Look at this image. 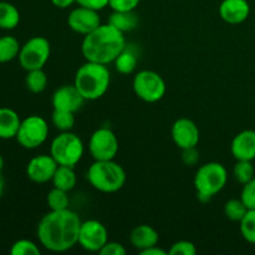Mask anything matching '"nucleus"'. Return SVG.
<instances>
[{
  "label": "nucleus",
  "mask_w": 255,
  "mask_h": 255,
  "mask_svg": "<svg viewBox=\"0 0 255 255\" xmlns=\"http://www.w3.org/2000/svg\"><path fill=\"white\" fill-rule=\"evenodd\" d=\"M141 0H109V6L114 11H134Z\"/></svg>",
  "instance_id": "34"
},
{
  "label": "nucleus",
  "mask_w": 255,
  "mask_h": 255,
  "mask_svg": "<svg viewBox=\"0 0 255 255\" xmlns=\"http://www.w3.org/2000/svg\"><path fill=\"white\" fill-rule=\"evenodd\" d=\"M77 183V177L74 171V167L61 166L59 164L52 177V184L55 188L62 189L65 192H70L75 188Z\"/></svg>",
  "instance_id": "20"
},
{
  "label": "nucleus",
  "mask_w": 255,
  "mask_h": 255,
  "mask_svg": "<svg viewBox=\"0 0 255 255\" xmlns=\"http://www.w3.org/2000/svg\"><path fill=\"white\" fill-rule=\"evenodd\" d=\"M99 253L101 255H125L126 254V249H125V247L121 243L107 242Z\"/></svg>",
  "instance_id": "35"
},
{
  "label": "nucleus",
  "mask_w": 255,
  "mask_h": 255,
  "mask_svg": "<svg viewBox=\"0 0 255 255\" xmlns=\"http://www.w3.org/2000/svg\"><path fill=\"white\" fill-rule=\"evenodd\" d=\"M233 176L241 184L248 183L254 178V166L252 161H237L233 168Z\"/></svg>",
  "instance_id": "29"
},
{
  "label": "nucleus",
  "mask_w": 255,
  "mask_h": 255,
  "mask_svg": "<svg viewBox=\"0 0 255 255\" xmlns=\"http://www.w3.org/2000/svg\"><path fill=\"white\" fill-rule=\"evenodd\" d=\"M158 241V232L153 227L147 226V224H141V226L136 227L129 234V242L133 248H136L138 252L157 246Z\"/></svg>",
  "instance_id": "18"
},
{
  "label": "nucleus",
  "mask_w": 255,
  "mask_h": 255,
  "mask_svg": "<svg viewBox=\"0 0 255 255\" xmlns=\"http://www.w3.org/2000/svg\"><path fill=\"white\" fill-rule=\"evenodd\" d=\"M114 62L117 71L124 75L132 74L137 67V57L131 50L125 49Z\"/></svg>",
  "instance_id": "25"
},
{
  "label": "nucleus",
  "mask_w": 255,
  "mask_h": 255,
  "mask_svg": "<svg viewBox=\"0 0 255 255\" xmlns=\"http://www.w3.org/2000/svg\"><path fill=\"white\" fill-rule=\"evenodd\" d=\"M25 84H26L27 90L32 94H41L47 86V76L42 69L31 70V71H27Z\"/></svg>",
  "instance_id": "24"
},
{
  "label": "nucleus",
  "mask_w": 255,
  "mask_h": 255,
  "mask_svg": "<svg viewBox=\"0 0 255 255\" xmlns=\"http://www.w3.org/2000/svg\"><path fill=\"white\" fill-rule=\"evenodd\" d=\"M69 192H65L59 188H52L51 191L47 193L46 202L49 206L50 211H64V209H69L70 198L67 196Z\"/></svg>",
  "instance_id": "26"
},
{
  "label": "nucleus",
  "mask_w": 255,
  "mask_h": 255,
  "mask_svg": "<svg viewBox=\"0 0 255 255\" xmlns=\"http://www.w3.org/2000/svg\"><path fill=\"white\" fill-rule=\"evenodd\" d=\"M51 121L52 125H54L59 131H71L75 126V114L69 111H61V110H54L51 116Z\"/></svg>",
  "instance_id": "27"
},
{
  "label": "nucleus",
  "mask_w": 255,
  "mask_h": 255,
  "mask_svg": "<svg viewBox=\"0 0 255 255\" xmlns=\"http://www.w3.org/2000/svg\"><path fill=\"white\" fill-rule=\"evenodd\" d=\"M126 49L125 34L111 24H101L97 29L85 35L81 52L86 61L109 65Z\"/></svg>",
  "instance_id": "2"
},
{
  "label": "nucleus",
  "mask_w": 255,
  "mask_h": 255,
  "mask_svg": "<svg viewBox=\"0 0 255 255\" xmlns=\"http://www.w3.org/2000/svg\"><path fill=\"white\" fill-rule=\"evenodd\" d=\"M241 199L248 209H255V177L248 183L243 184Z\"/></svg>",
  "instance_id": "33"
},
{
  "label": "nucleus",
  "mask_w": 255,
  "mask_h": 255,
  "mask_svg": "<svg viewBox=\"0 0 255 255\" xmlns=\"http://www.w3.org/2000/svg\"><path fill=\"white\" fill-rule=\"evenodd\" d=\"M241 234L248 243L255 244V209H248L244 218L239 222Z\"/></svg>",
  "instance_id": "30"
},
{
  "label": "nucleus",
  "mask_w": 255,
  "mask_h": 255,
  "mask_svg": "<svg viewBox=\"0 0 255 255\" xmlns=\"http://www.w3.org/2000/svg\"><path fill=\"white\" fill-rule=\"evenodd\" d=\"M20 124L21 120L14 110L0 107V138L10 139L16 137Z\"/></svg>",
  "instance_id": "19"
},
{
  "label": "nucleus",
  "mask_w": 255,
  "mask_h": 255,
  "mask_svg": "<svg viewBox=\"0 0 255 255\" xmlns=\"http://www.w3.org/2000/svg\"><path fill=\"white\" fill-rule=\"evenodd\" d=\"M232 154L237 161L255 159V131L246 129L237 134L232 141Z\"/></svg>",
  "instance_id": "17"
},
{
  "label": "nucleus",
  "mask_w": 255,
  "mask_h": 255,
  "mask_svg": "<svg viewBox=\"0 0 255 255\" xmlns=\"http://www.w3.org/2000/svg\"><path fill=\"white\" fill-rule=\"evenodd\" d=\"M4 187H5L4 178H2V176H0V197H1L2 193H4Z\"/></svg>",
  "instance_id": "40"
},
{
  "label": "nucleus",
  "mask_w": 255,
  "mask_h": 255,
  "mask_svg": "<svg viewBox=\"0 0 255 255\" xmlns=\"http://www.w3.org/2000/svg\"><path fill=\"white\" fill-rule=\"evenodd\" d=\"M76 2L80 6L89 7V9L96 10V11L109 6V0H76Z\"/></svg>",
  "instance_id": "37"
},
{
  "label": "nucleus",
  "mask_w": 255,
  "mask_h": 255,
  "mask_svg": "<svg viewBox=\"0 0 255 255\" xmlns=\"http://www.w3.org/2000/svg\"><path fill=\"white\" fill-rule=\"evenodd\" d=\"M51 2L54 6L59 7V9H67L74 2H76V0H51Z\"/></svg>",
  "instance_id": "39"
},
{
  "label": "nucleus",
  "mask_w": 255,
  "mask_h": 255,
  "mask_svg": "<svg viewBox=\"0 0 255 255\" xmlns=\"http://www.w3.org/2000/svg\"><path fill=\"white\" fill-rule=\"evenodd\" d=\"M228 172L218 162H209L198 168L194 176V188L197 198L201 202H209L226 187Z\"/></svg>",
  "instance_id": "5"
},
{
  "label": "nucleus",
  "mask_w": 255,
  "mask_h": 255,
  "mask_svg": "<svg viewBox=\"0 0 255 255\" xmlns=\"http://www.w3.org/2000/svg\"><path fill=\"white\" fill-rule=\"evenodd\" d=\"M49 136V126L42 117L32 115L21 121L16 133V141L20 146L27 149H34L41 146Z\"/></svg>",
  "instance_id": "9"
},
{
  "label": "nucleus",
  "mask_w": 255,
  "mask_h": 255,
  "mask_svg": "<svg viewBox=\"0 0 255 255\" xmlns=\"http://www.w3.org/2000/svg\"><path fill=\"white\" fill-rule=\"evenodd\" d=\"M67 25L72 31L81 35H87L101 25L99 11L80 6L71 10L67 17Z\"/></svg>",
  "instance_id": "12"
},
{
  "label": "nucleus",
  "mask_w": 255,
  "mask_h": 255,
  "mask_svg": "<svg viewBox=\"0 0 255 255\" xmlns=\"http://www.w3.org/2000/svg\"><path fill=\"white\" fill-rule=\"evenodd\" d=\"M50 154L57 164L75 167L84 156V143L74 132H61L52 139Z\"/></svg>",
  "instance_id": "6"
},
{
  "label": "nucleus",
  "mask_w": 255,
  "mask_h": 255,
  "mask_svg": "<svg viewBox=\"0 0 255 255\" xmlns=\"http://www.w3.org/2000/svg\"><path fill=\"white\" fill-rule=\"evenodd\" d=\"M132 87L138 99L153 104L163 99L166 94V82L159 74L152 70H142L133 77Z\"/></svg>",
  "instance_id": "7"
},
{
  "label": "nucleus",
  "mask_w": 255,
  "mask_h": 255,
  "mask_svg": "<svg viewBox=\"0 0 255 255\" xmlns=\"http://www.w3.org/2000/svg\"><path fill=\"white\" fill-rule=\"evenodd\" d=\"M81 223L79 214L70 208L64 211H50L37 224V239L47 251L64 253L79 243Z\"/></svg>",
  "instance_id": "1"
},
{
  "label": "nucleus",
  "mask_w": 255,
  "mask_h": 255,
  "mask_svg": "<svg viewBox=\"0 0 255 255\" xmlns=\"http://www.w3.org/2000/svg\"><path fill=\"white\" fill-rule=\"evenodd\" d=\"M51 54V46L46 37L34 36L27 40L19 52V62L26 71L42 69Z\"/></svg>",
  "instance_id": "8"
},
{
  "label": "nucleus",
  "mask_w": 255,
  "mask_h": 255,
  "mask_svg": "<svg viewBox=\"0 0 255 255\" xmlns=\"http://www.w3.org/2000/svg\"><path fill=\"white\" fill-rule=\"evenodd\" d=\"M139 254L141 255H167L168 254V252L163 251V249H161V248H158L157 246H154V247H151V248L144 249V251L139 252Z\"/></svg>",
  "instance_id": "38"
},
{
  "label": "nucleus",
  "mask_w": 255,
  "mask_h": 255,
  "mask_svg": "<svg viewBox=\"0 0 255 255\" xmlns=\"http://www.w3.org/2000/svg\"><path fill=\"white\" fill-rule=\"evenodd\" d=\"M182 161L186 166H196L199 161V151L197 147L182 149Z\"/></svg>",
  "instance_id": "36"
},
{
  "label": "nucleus",
  "mask_w": 255,
  "mask_h": 255,
  "mask_svg": "<svg viewBox=\"0 0 255 255\" xmlns=\"http://www.w3.org/2000/svg\"><path fill=\"white\" fill-rule=\"evenodd\" d=\"M251 14L248 0H223L219 6V15L226 22L232 25L242 24Z\"/></svg>",
  "instance_id": "16"
},
{
  "label": "nucleus",
  "mask_w": 255,
  "mask_h": 255,
  "mask_svg": "<svg viewBox=\"0 0 255 255\" xmlns=\"http://www.w3.org/2000/svg\"><path fill=\"white\" fill-rule=\"evenodd\" d=\"M109 24L125 34L131 31L138 24V17L134 11H114L109 17Z\"/></svg>",
  "instance_id": "21"
},
{
  "label": "nucleus",
  "mask_w": 255,
  "mask_h": 255,
  "mask_svg": "<svg viewBox=\"0 0 255 255\" xmlns=\"http://www.w3.org/2000/svg\"><path fill=\"white\" fill-rule=\"evenodd\" d=\"M2 168H4V158H2V156L0 154V176H1L2 173Z\"/></svg>",
  "instance_id": "41"
},
{
  "label": "nucleus",
  "mask_w": 255,
  "mask_h": 255,
  "mask_svg": "<svg viewBox=\"0 0 255 255\" xmlns=\"http://www.w3.org/2000/svg\"><path fill=\"white\" fill-rule=\"evenodd\" d=\"M110 82L111 75L107 65L86 61L76 71L74 85L86 101H95L106 94Z\"/></svg>",
  "instance_id": "3"
},
{
  "label": "nucleus",
  "mask_w": 255,
  "mask_h": 255,
  "mask_svg": "<svg viewBox=\"0 0 255 255\" xmlns=\"http://www.w3.org/2000/svg\"><path fill=\"white\" fill-rule=\"evenodd\" d=\"M21 46L14 36L0 37V62H9L19 56Z\"/></svg>",
  "instance_id": "23"
},
{
  "label": "nucleus",
  "mask_w": 255,
  "mask_h": 255,
  "mask_svg": "<svg viewBox=\"0 0 255 255\" xmlns=\"http://www.w3.org/2000/svg\"><path fill=\"white\" fill-rule=\"evenodd\" d=\"M85 101L86 100L80 94L75 85H64V86L59 87L52 95L54 110H61V111H69L75 114L81 109Z\"/></svg>",
  "instance_id": "15"
},
{
  "label": "nucleus",
  "mask_w": 255,
  "mask_h": 255,
  "mask_svg": "<svg viewBox=\"0 0 255 255\" xmlns=\"http://www.w3.org/2000/svg\"><path fill=\"white\" fill-rule=\"evenodd\" d=\"M87 181L96 191L102 193H115L126 183V172L121 164L114 159L95 161L87 171Z\"/></svg>",
  "instance_id": "4"
},
{
  "label": "nucleus",
  "mask_w": 255,
  "mask_h": 255,
  "mask_svg": "<svg viewBox=\"0 0 255 255\" xmlns=\"http://www.w3.org/2000/svg\"><path fill=\"white\" fill-rule=\"evenodd\" d=\"M57 166L59 164L51 154H39L29 161L26 166V174L30 181L35 183H46L52 181Z\"/></svg>",
  "instance_id": "13"
},
{
  "label": "nucleus",
  "mask_w": 255,
  "mask_h": 255,
  "mask_svg": "<svg viewBox=\"0 0 255 255\" xmlns=\"http://www.w3.org/2000/svg\"><path fill=\"white\" fill-rule=\"evenodd\" d=\"M10 254L11 255H40L39 247L34 243V242L29 241V239H20L16 241L11 246L10 249Z\"/></svg>",
  "instance_id": "31"
},
{
  "label": "nucleus",
  "mask_w": 255,
  "mask_h": 255,
  "mask_svg": "<svg viewBox=\"0 0 255 255\" xmlns=\"http://www.w3.org/2000/svg\"><path fill=\"white\" fill-rule=\"evenodd\" d=\"M172 139L178 148L184 149L198 146L201 133L198 126L189 119H178L172 126Z\"/></svg>",
  "instance_id": "14"
},
{
  "label": "nucleus",
  "mask_w": 255,
  "mask_h": 255,
  "mask_svg": "<svg viewBox=\"0 0 255 255\" xmlns=\"http://www.w3.org/2000/svg\"><path fill=\"white\" fill-rule=\"evenodd\" d=\"M247 212H248V208L241 198L229 199L224 206V214L232 222H241L247 214Z\"/></svg>",
  "instance_id": "28"
},
{
  "label": "nucleus",
  "mask_w": 255,
  "mask_h": 255,
  "mask_svg": "<svg viewBox=\"0 0 255 255\" xmlns=\"http://www.w3.org/2000/svg\"><path fill=\"white\" fill-rule=\"evenodd\" d=\"M169 255H196L197 248L192 242L189 241H179L176 242L171 249L168 251Z\"/></svg>",
  "instance_id": "32"
},
{
  "label": "nucleus",
  "mask_w": 255,
  "mask_h": 255,
  "mask_svg": "<svg viewBox=\"0 0 255 255\" xmlns=\"http://www.w3.org/2000/svg\"><path fill=\"white\" fill-rule=\"evenodd\" d=\"M89 151L95 161L115 159L119 152V139L111 129L102 127L90 137Z\"/></svg>",
  "instance_id": "10"
},
{
  "label": "nucleus",
  "mask_w": 255,
  "mask_h": 255,
  "mask_svg": "<svg viewBox=\"0 0 255 255\" xmlns=\"http://www.w3.org/2000/svg\"><path fill=\"white\" fill-rule=\"evenodd\" d=\"M20 12L15 5L7 1H0V29L11 30L19 25Z\"/></svg>",
  "instance_id": "22"
},
{
  "label": "nucleus",
  "mask_w": 255,
  "mask_h": 255,
  "mask_svg": "<svg viewBox=\"0 0 255 255\" xmlns=\"http://www.w3.org/2000/svg\"><path fill=\"white\" fill-rule=\"evenodd\" d=\"M109 242V232L101 222L90 219L81 223L79 233V246L87 252L101 251L102 247Z\"/></svg>",
  "instance_id": "11"
}]
</instances>
